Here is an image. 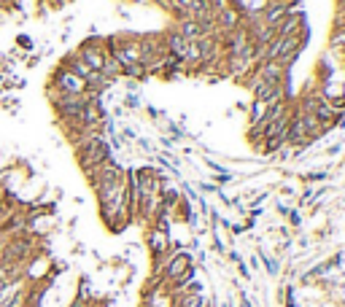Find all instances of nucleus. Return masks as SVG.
<instances>
[{
    "label": "nucleus",
    "mask_w": 345,
    "mask_h": 307,
    "mask_svg": "<svg viewBox=\"0 0 345 307\" xmlns=\"http://www.w3.org/2000/svg\"><path fill=\"white\" fill-rule=\"evenodd\" d=\"M73 151H76V162H79L81 172H86V170L97 167L100 162H105L111 157V143L103 135V138H92V140L81 143V146H76Z\"/></svg>",
    "instance_id": "obj_1"
},
{
    "label": "nucleus",
    "mask_w": 345,
    "mask_h": 307,
    "mask_svg": "<svg viewBox=\"0 0 345 307\" xmlns=\"http://www.w3.org/2000/svg\"><path fill=\"white\" fill-rule=\"evenodd\" d=\"M194 270V262H191V253H186V251H172L170 256H167V262H165V267H162V277H165V283L167 286H172V283H178V280H184V277Z\"/></svg>",
    "instance_id": "obj_2"
},
{
    "label": "nucleus",
    "mask_w": 345,
    "mask_h": 307,
    "mask_svg": "<svg viewBox=\"0 0 345 307\" xmlns=\"http://www.w3.org/2000/svg\"><path fill=\"white\" fill-rule=\"evenodd\" d=\"M49 86L57 92H65V94H84L86 92V81L81 75H76L73 70H68L65 65H57L52 70V79H49Z\"/></svg>",
    "instance_id": "obj_3"
},
{
    "label": "nucleus",
    "mask_w": 345,
    "mask_h": 307,
    "mask_svg": "<svg viewBox=\"0 0 345 307\" xmlns=\"http://www.w3.org/2000/svg\"><path fill=\"white\" fill-rule=\"evenodd\" d=\"M76 54L81 57V60L89 65L92 70H103L105 65V57H108V52H105V43L103 38H86V41L76 49Z\"/></svg>",
    "instance_id": "obj_4"
},
{
    "label": "nucleus",
    "mask_w": 345,
    "mask_h": 307,
    "mask_svg": "<svg viewBox=\"0 0 345 307\" xmlns=\"http://www.w3.org/2000/svg\"><path fill=\"white\" fill-rule=\"evenodd\" d=\"M149 248H151V256L154 259H162L172 248V240H170V235L165 232V229L151 226L149 229Z\"/></svg>",
    "instance_id": "obj_5"
},
{
    "label": "nucleus",
    "mask_w": 345,
    "mask_h": 307,
    "mask_svg": "<svg viewBox=\"0 0 345 307\" xmlns=\"http://www.w3.org/2000/svg\"><path fill=\"white\" fill-rule=\"evenodd\" d=\"M178 33L184 35L186 41H200V38L205 35V27H203V22H200V19H184V24H181Z\"/></svg>",
    "instance_id": "obj_6"
},
{
    "label": "nucleus",
    "mask_w": 345,
    "mask_h": 307,
    "mask_svg": "<svg viewBox=\"0 0 345 307\" xmlns=\"http://www.w3.org/2000/svg\"><path fill=\"white\" fill-rule=\"evenodd\" d=\"M121 75H127V79H146L149 75V70H146V65L143 62H130V65H124L121 68Z\"/></svg>",
    "instance_id": "obj_7"
},
{
    "label": "nucleus",
    "mask_w": 345,
    "mask_h": 307,
    "mask_svg": "<svg viewBox=\"0 0 345 307\" xmlns=\"http://www.w3.org/2000/svg\"><path fill=\"white\" fill-rule=\"evenodd\" d=\"M16 46H19L22 52H30V49H35V41H33L30 35H19V38H16Z\"/></svg>",
    "instance_id": "obj_8"
}]
</instances>
